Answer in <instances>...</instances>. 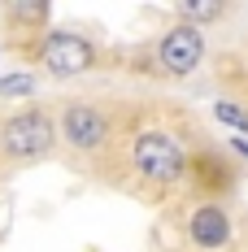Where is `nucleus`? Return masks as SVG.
I'll list each match as a JSON object with an SVG mask.
<instances>
[{
	"label": "nucleus",
	"mask_w": 248,
	"mask_h": 252,
	"mask_svg": "<svg viewBox=\"0 0 248 252\" xmlns=\"http://www.w3.org/2000/svg\"><path fill=\"white\" fill-rule=\"evenodd\" d=\"M131 157H135V170L144 178H152V183H174V178H183V170H187V157L178 148V139L166 135V130H144L135 139Z\"/></svg>",
	"instance_id": "obj_1"
},
{
	"label": "nucleus",
	"mask_w": 248,
	"mask_h": 252,
	"mask_svg": "<svg viewBox=\"0 0 248 252\" xmlns=\"http://www.w3.org/2000/svg\"><path fill=\"white\" fill-rule=\"evenodd\" d=\"M0 148L18 161H31V157H44L52 148V122L39 113V109H26L18 118L0 126Z\"/></svg>",
	"instance_id": "obj_2"
},
{
	"label": "nucleus",
	"mask_w": 248,
	"mask_h": 252,
	"mask_svg": "<svg viewBox=\"0 0 248 252\" xmlns=\"http://www.w3.org/2000/svg\"><path fill=\"white\" fill-rule=\"evenodd\" d=\"M92 61H96L92 44L83 35H74V31H52L48 39H44V65H48L52 74H61V78L83 74Z\"/></svg>",
	"instance_id": "obj_3"
},
{
	"label": "nucleus",
	"mask_w": 248,
	"mask_h": 252,
	"mask_svg": "<svg viewBox=\"0 0 248 252\" xmlns=\"http://www.w3.org/2000/svg\"><path fill=\"white\" fill-rule=\"evenodd\" d=\"M200 57H205V39H200L196 26H174L170 35L161 39V65L170 70V74H187V70H196Z\"/></svg>",
	"instance_id": "obj_4"
},
{
	"label": "nucleus",
	"mask_w": 248,
	"mask_h": 252,
	"mask_svg": "<svg viewBox=\"0 0 248 252\" xmlns=\"http://www.w3.org/2000/svg\"><path fill=\"white\" fill-rule=\"evenodd\" d=\"M105 135H109V122H105V113H96L92 104H70L66 109V139L74 144V148H100L105 144Z\"/></svg>",
	"instance_id": "obj_5"
},
{
	"label": "nucleus",
	"mask_w": 248,
	"mask_h": 252,
	"mask_svg": "<svg viewBox=\"0 0 248 252\" xmlns=\"http://www.w3.org/2000/svg\"><path fill=\"white\" fill-rule=\"evenodd\" d=\"M226 235H231V222H226V213L218 204H200L196 213H192V244H200V248H222Z\"/></svg>",
	"instance_id": "obj_6"
},
{
	"label": "nucleus",
	"mask_w": 248,
	"mask_h": 252,
	"mask_svg": "<svg viewBox=\"0 0 248 252\" xmlns=\"http://www.w3.org/2000/svg\"><path fill=\"white\" fill-rule=\"evenodd\" d=\"M178 13L187 22H209V18H218V4L213 0H192V4H178Z\"/></svg>",
	"instance_id": "obj_7"
},
{
	"label": "nucleus",
	"mask_w": 248,
	"mask_h": 252,
	"mask_svg": "<svg viewBox=\"0 0 248 252\" xmlns=\"http://www.w3.org/2000/svg\"><path fill=\"white\" fill-rule=\"evenodd\" d=\"M213 118H218V122H226V126H235V130H248V113L244 109H235V104H213Z\"/></svg>",
	"instance_id": "obj_8"
},
{
	"label": "nucleus",
	"mask_w": 248,
	"mask_h": 252,
	"mask_svg": "<svg viewBox=\"0 0 248 252\" xmlns=\"http://www.w3.org/2000/svg\"><path fill=\"white\" fill-rule=\"evenodd\" d=\"M18 22H44L48 18V4H18V9H9Z\"/></svg>",
	"instance_id": "obj_9"
},
{
	"label": "nucleus",
	"mask_w": 248,
	"mask_h": 252,
	"mask_svg": "<svg viewBox=\"0 0 248 252\" xmlns=\"http://www.w3.org/2000/svg\"><path fill=\"white\" fill-rule=\"evenodd\" d=\"M31 87H35V83H31L26 74H18V78H0V96H26Z\"/></svg>",
	"instance_id": "obj_10"
}]
</instances>
